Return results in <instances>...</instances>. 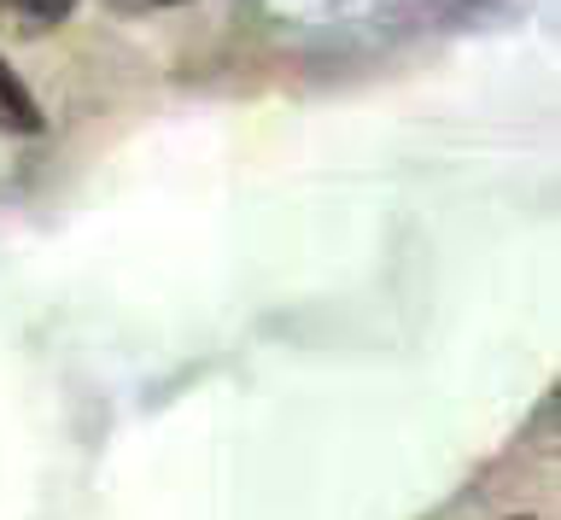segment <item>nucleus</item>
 I'll list each match as a JSON object with an SVG mask.
<instances>
[{"instance_id":"nucleus-1","label":"nucleus","mask_w":561,"mask_h":520,"mask_svg":"<svg viewBox=\"0 0 561 520\" xmlns=\"http://www.w3.org/2000/svg\"><path fill=\"white\" fill-rule=\"evenodd\" d=\"M0 135H42V106L7 59H0Z\"/></svg>"},{"instance_id":"nucleus-2","label":"nucleus","mask_w":561,"mask_h":520,"mask_svg":"<svg viewBox=\"0 0 561 520\" xmlns=\"http://www.w3.org/2000/svg\"><path fill=\"white\" fill-rule=\"evenodd\" d=\"M0 12H7L18 30H53L77 12V0H0Z\"/></svg>"},{"instance_id":"nucleus-3","label":"nucleus","mask_w":561,"mask_h":520,"mask_svg":"<svg viewBox=\"0 0 561 520\" xmlns=\"http://www.w3.org/2000/svg\"><path fill=\"white\" fill-rule=\"evenodd\" d=\"M152 7H158V0H152Z\"/></svg>"}]
</instances>
